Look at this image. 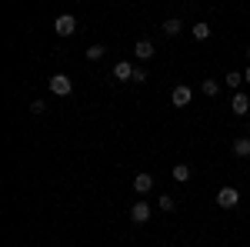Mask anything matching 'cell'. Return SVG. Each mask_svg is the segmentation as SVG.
I'll list each match as a JSON object with an SVG mask.
<instances>
[{
    "mask_svg": "<svg viewBox=\"0 0 250 247\" xmlns=\"http://www.w3.org/2000/svg\"><path fill=\"white\" fill-rule=\"evenodd\" d=\"M54 30H57L60 37H74V34H77V17H74V14H60V17L54 20Z\"/></svg>",
    "mask_w": 250,
    "mask_h": 247,
    "instance_id": "obj_1",
    "label": "cell"
},
{
    "mask_svg": "<svg viewBox=\"0 0 250 247\" xmlns=\"http://www.w3.org/2000/svg\"><path fill=\"white\" fill-rule=\"evenodd\" d=\"M50 90H54L57 97H70L74 94V80H70L67 74H54L50 77Z\"/></svg>",
    "mask_w": 250,
    "mask_h": 247,
    "instance_id": "obj_2",
    "label": "cell"
},
{
    "mask_svg": "<svg viewBox=\"0 0 250 247\" xmlns=\"http://www.w3.org/2000/svg\"><path fill=\"white\" fill-rule=\"evenodd\" d=\"M217 204H220L224 210H233L237 204H240V190L237 187H220L217 190Z\"/></svg>",
    "mask_w": 250,
    "mask_h": 247,
    "instance_id": "obj_3",
    "label": "cell"
},
{
    "mask_svg": "<svg viewBox=\"0 0 250 247\" xmlns=\"http://www.w3.org/2000/svg\"><path fill=\"white\" fill-rule=\"evenodd\" d=\"M150 214H154V207H150L147 201H137L134 207H130V221H134V224H147Z\"/></svg>",
    "mask_w": 250,
    "mask_h": 247,
    "instance_id": "obj_4",
    "label": "cell"
},
{
    "mask_svg": "<svg viewBox=\"0 0 250 247\" xmlns=\"http://www.w3.org/2000/svg\"><path fill=\"white\" fill-rule=\"evenodd\" d=\"M190 97H193V90L187 87V84H180V87H173L170 100H173V107H187V104H190Z\"/></svg>",
    "mask_w": 250,
    "mask_h": 247,
    "instance_id": "obj_5",
    "label": "cell"
},
{
    "mask_svg": "<svg viewBox=\"0 0 250 247\" xmlns=\"http://www.w3.org/2000/svg\"><path fill=\"white\" fill-rule=\"evenodd\" d=\"M230 107H233V114H237V117H244L250 111V97L244 94V90H237V94L230 97Z\"/></svg>",
    "mask_w": 250,
    "mask_h": 247,
    "instance_id": "obj_6",
    "label": "cell"
},
{
    "mask_svg": "<svg viewBox=\"0 0 250 247\" xmlns=\"http://www.w3.org/2000/svg\"><path fill=\"white\" fill-rule=\"evenodd\" d=\"M134 70H137V67L130 64V60H117V64H114V77H117V80H134Z\"/></svg>",
    "mask_w": 250,
    "mask_h": 247,
    "instance_id": "obj_7",
    "label": "cell"
},
{
    "mask_svg": "<svg viewBox=\"0 0 250 247\" xmlns=\"http://www.w3.org/2000/svg\"><path fill=\"white\" fill-rule=\"evenodd\" d=\"M134 190L137 194H150V190H154V177H150V174H137L134 177Z\"/></svg>",
    "mask_w": 250,
    "mask_h": 247,
    "instance_id": "obj_8",
    "label": "cell"
},
{
    "mask_svg": "<svg viewBox=\"0 0 250 247\" xmlns=\"http://www.w3.org/2000/svg\"><path fill=\"white\" fill-rule=\"evenodd\" d=\"M134 54L140 60H150V57H154V44H150V40H137V44H134Z\"/></svg>",
    "mask_w": 250,
    "mask_h": 247,
    "instance_id": "obj_9",
    "label": "cell"
},
{
    "mask_svg": "<svg viewBox=\"0 0 250 247\" xmlns=\"http://www.w3.org/2000/svg\"><path fill=\"white\" fill-rule=\"evenodd\" d=\"M193 40H210V34H213V27L207 23V20H200V23H193Z\"/></svg>",
    "mask_w": 250,
    "mask_h": 247,
    "instance_id": "obj_10",
    "label": "cell"
},
{
    "mask_svg": "<svg viewBox=\"0 0 250 247\" xmlns=\"http://www.w3.org/2000/svg\"><path fill=\"white\" fill-rule=\"evenodd\" d=\"M170 177L177 180V184H187V180H190V167H187V164H173Z\"/></svg>",
    "mask_w": 250,
    "mask_h": 247,
    "instance_id": "obj_11",
    "label": "cell"
},
{
    "mask_svg": "<svg viewBox=\"0 0 250 247\" xmlns=\"http://www.w3.org/2000/svg\"><path fill=\"white\" fill-rule=\"evenodd\" d=\"M233 157H250V137H237L233 140Z\"/></svg>",
    "mask_w": 250,
    "mask_h": 247,
    "instance_id": "obj_12",
    "label": "cell"
},
{
    "mask_svg": "<svg viewBox=\"0 0 250 247\" xmlns=\"http://www.w3.org/2000/svg\"><path fill=\"white\" fill-rule=\"evenodd\" d=\"M180 30H184V23H180V17H170V20H164V34H167V37H177Z\"/></svg>",
    "mask_w": 250,
    "mask_h": 247,
    "instance_id": "obj_13",
    "label": "cell"
},
{
    "mask_svg": "<svg viewBox=\"0 0 250 247\" xmlns=\"http://www.w3.org/2000/svg\"><path fill=\"white\" fill-rule=\"evenodd\" d=\"M200 90H204V97H217L220 94V80H210V77H207V80L200 84Z\"/></svg>",
    "mask_w": 250,
    "mask_h": 247,
    "instance_id": "obj_14",
    "label": "cell"
},
{
    "mask_svg": "<svg viewBox=\"0 0 250 247\" xmlns=\"http://www.w3.org/2000/svg\"><path fill=\"white\" fill-rule=\"evenodd\" d=\"M224 84H227V87H230L233 94H237V87H240V84H244V74H240V70H230V74L224 77Z\"/></svg>",
    "mask_w": 250,
    "mask_h": 247,
    "instance_id": "obj_15",
    "label": "cell"
},
{
    "mask_svg": "<svg viewBox=\"0 0 250 247\" xmlns=\"http://www.w3.org/2000/svg\"><path fill=\"white\" fill-rule=\"evenodd\" d=\"M104 54H107V47H104V44H94V47H87V60H104Z\"/></svg>",
    "mask_w": 250,
    "mask_h": 247,
    "instance_id": "obj_16",
    "label": "cell"
},
{
    "mask_svg": "<svg viewBox=\"0 0 250 247\" xmlns=\"http://www.w3.org/2000/svg\"><path fill=\"white\" fill-rule=\"evenodd\" d=\"M157 207H160V210H173V207H177V201H173L170 194H164V197L157 201Z\"/></svg>",
    "mask_w": 250,
    "mask_h": 247,
    "instance_id": "obj_17",
    "label": "cell"
},
{
    "mask_svg": "<svg viewBox=\"0 0 250 247\" xmlns=\"http://www.w3.org/2000/svg\"><path fill=\"white\" fill-rule=\"evenodd\" d=\"M147 77H150V74H147V67H137V70H134V84H147Z\"/></svg>",
    "mask_w": 250,
    "mask_h": 247,
    "instance_id": "obj_18",
    "label": "cell"
},
{
    "mask_svg": "<svg viewBox=\"0 0 250 247\" xmlns=\"http://www.w3.org/2000/svg\"><path fill=\"white\" fill-rule=\"evenodd\" d=\"M30 111H34V114H47V104H43V100H34V104H30Z\"/></svg>",
    "mask_w": 250,
    "mask_h": 247,
    "instance_id": "obj_19",
    "label": "cell"
},
{
    "mask_svg": "<svg viewBox=\"0 0 250 247\" xmlns=\"http://www.w3.org/2000/svg\"><path fill=\"white\" fill-rule=\"evenodd\" d=\"M244 84H250V67H247V70H244Z\"/></svg>",
    "mask_w": 250,
    "mask_h": 247,
    "instance_id": "obj_20",
    "label": "cell"
},
{
    "mask_svg": "<svg viewBox=\"0 0 250 247\" xmlns=\"http://www.w3.org/2000/svg\"><path fill=\"white\" fill-rule=\"evenodd\" d=\"M247 60H250V44H247Z\"/></svg>",
    "mask_w": 250,
    "mask_h": 247,
    "instance_id": "obj_21",
    "label": "cell"
}]
</instances>
